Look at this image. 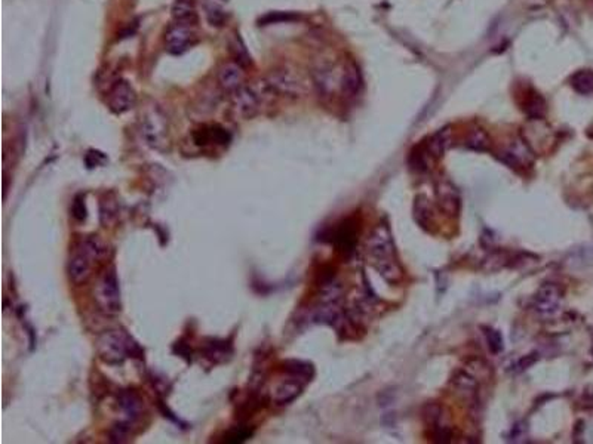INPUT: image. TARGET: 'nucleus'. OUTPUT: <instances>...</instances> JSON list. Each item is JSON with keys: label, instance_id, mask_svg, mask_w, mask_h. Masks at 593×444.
<instances>
[{"label": "nucleus", "instance_id": "nucleus-1", "mask_svg": "<svg viewBox=\"0 0 593 444\" xmlns=\"http://www.w3.org/2000/svg\"><path fill=\"white\" fill-rule=\"evenodd\" d=\"M368 255L372 265L390 283H397L402 277L390 231L386 226H377L368 237Z\"/></svg>", "mask_w": 593, "mask_h": 444}, {"label": "nucleus", "instance_id": "nucleus-2", "mask_svg": "<svg viewBox=\"0 0 593 444\" xmlns=\"http://www.w3.org/2000/svg\"><path fill=\"white\" fill-rule=\"evenodd\" d=\"M97 349L103 361L109 364H122L130 357H141L140 345L122 329L105 330L97 341Z\"/></svg>", "mask_w": 593, "mask_h": 444}, {"label": "nucleus", "instance_id": "nucleus-3", "mask_svg": "<svg viewBox=\"0 0 593 444\" xmlns=\"http://www.w3.org/2000/svg\"><path fill=\"white\" fill-rule=\"evenodd\" d=\"M119 407L122 418L110 431V440L113 443L127 441L131 428L141 419L142 401L134 391H122L119 396Z\"/></svg>", "mask_w": 593, "mask_h": 444}, {"label": "nucleus", "instance_id": "nucleus-4", "mask_svg": "<svg viewBox=\"0 0 593 444\" xmlns=\"http://www.w3.org/2000/svg\"><path fill=\"white\" fill-rule=\"evenodd\" d=\"M94 298L101 311L109 316H116L122 310L120 286L116 274V268L110 267L104 271L95 286Z\"/></svg>", "mask_w": 593, "mask_h": 444}, {"label": "nucleus", "instance_id": "nucleus-5", "mask_svg": "<svg viewBox=\"0 0 593 444\" xmlns=\"http://www.w3.org/2000/svg\"><path fill=\"white\" fill-rule=\"evenodd\" d=\"M168 129V119L157 105L149 107L141 116V135L156 150H164L167 145Z\"/></svg>", "mask_w": 593, "mask_h": 444}, {"label": "nucleus", "instance_id": "nucleus-6", "mask_svg": "<svg viewBox=\"0 0 593 444\" xmlns=\"http://www.w3.org/2000/svg\"><path fill=\"white\" fill-rule=\"evenodd\" d=\"M266 86L275 92V94L290 98H298L305 90L304 82L298 74L283 67L268 71L266 78Z\"/></svg>", "mask_w": 593, "mask_h": 444}, {"label": "nucleus", "instance_id": "nucleus-7", "mask_svg": "<svg viewBox=\"0 0 593 444\" xmlns=\"http://www.w3.org/2000/svg\"><path fill=\"white\" fill-rule=\"evenodd\" d=\"M230 101L235 115L242 119H253L261 108L260 92L249 85H243L241 89L233 92Z\"/></svg>", "mask_w": 593, "mask_h": 444}, {"label": "nucleus", "instance_id": "nucleus-8", "mask_svg": "<svg viewBox=\"0 0 593 444\" xmlns=\"http://www.w3.org/2000/svg\"><path fill=\"white\" fill-rule=\"evenodd\" d=\"M105 101L115 115L128 113L137 104V92L130 82L119 80L109 90Z\"/></svg>", "mask_w": 593, "mask_h": 444}, {"label": "nucleus", "instance_id": "nucleus-9", "mask_svg": "<svg viewBox=\"0 0 593 444\" xmlns=\"http://www.w3.org/2000/svg\"><path fill=\"white\" fill-rule=\"evenodd\" d=\"M196 42V31L193 24L174 23L165 33V46L169 53H183Z\"/></svg>", "mask_w": 593, "mask_h": 444}, {"label": "nucleus", "instance_id": "nucleus-10", "mask_svg": "<svg viewBox=\"0 0 593 444\" xmlns=\"http://www.w3.org/2000/svg\"><path fill=\"white\" fill-rule=\"evenodd\" d=\"M245 79H246L245 67L236 61L224 63L219 68V73H217V83L220 89L223 92H227V94L230 95L233 94V92L241 89L243 85H246Z\"/></svg>", "mask_w": 593, "mask_h": 444}, {"label": "nucleus", "instance_id": "nucleus-11", "mask_svg": "<svg viewBox=\"0 0 593 444\" xmlns=\"http://www.w3.org/2000/svg\"><path fill=\"white\" fill-rule=\"evenodd\" d=\"M94 264L95 263L93 261V259L78 248L76 252L73 253V256L70 258L68 267H67L70 280L73 282L75 285L86 283L89 279H91Z\"/></svg>", "mask_w": 593, "mask_h": 444}, {"label": "nucleus", "instance_id": "nucleus-12", "mask_svg": "<svg viewBox=\"0 0 593 444\" xmlns=\"http://www.w3.org/2000/svg\"><path fill=\"white\" fill-rule=\"evenodd\" d=\"M79 249L91 258L95 264L103 263L104 259L109 258V253H110L109 243H107L105 240H103L100 236H88L82 238Z\"/></svg>", "mask_w": 593, "mask_h": 444}, {"label": "nucleus", "instance_id": "nucleus-13", "mask_svg": "<svg viewBox=\"0 0 593 444\" xmlns=\"http://www.w3.org/2000/svg\"><path fill=\"white\" fill-rule=\"evenodd\" d=\"M362 73L357 64L353 61L346 64L343 76H341V89H343L345 94L349 97H356L362 89Z\"/></svg>", "mask_w": 593, "mask_h": 444}, {"label": "nucleus", "instance_id": "nucleus-14", "mask_svg": "<svg viewBox=\"0 0 593 444\" xmlns=\"http://www.w3.org/2000/svg\"><path fill=\"white\" fill-rule=\"evenodd\" d=\"M561 290L555 285H545L535 298V307L542 312H553L561 302Z\"/></svg>", "mask_w": 593, "mask_h": 444}, {"label": "nucleus", "instance_id": "nucleus-15", "mask_svg": "<svg viewBox=\"0 0 593 444\" xmlns=\"http://www.w3.org/2000/svg\"><path fill=\"white\" fill-rule=\"evenodd\" d=\"M303 391V385L300 381H283L280 382L273 394V401L276 404H288L294 401Z\"/></svg>", "mask_w": 593, "mask_h": 444}, {"label": "nucleus", "instance_id": "nucleus-16", "mask_svg": "<svg viewBox=\"0 0 593 444\" xmlns=\"http://www.w3.org/2000/svg\"><path fill=\"white\" fill-rule=\"evenodd\" d=\"M171 12L175 23L193 24L196 21L194 0H175Z\"/></svg>", "mask_w": 593, "mask_h": 444}, {"label": "nucleus", "instance_id": "nucleus-17", "mask_svg": "<svg viewBox=\"0 0 593 444\" xmlns=\"http://www.w3.org/2000/svg\"><path fill=\"white\" fill-rule=\"evenodd\" d=\"M509 159L510 164H527L532 160V153L530 152L528 145L524 141H513L505 153V160Z\"/></svg>", "mask_w": 593, "mask_h": 444}, {"label": "nucleus", "instance_id": "nucleus-18", "mask_svg": "<svg viewBox=\"0 0 593 444\" xmlns=\"http://www.w3.org/2000/svg\"><path fill=\"white\" fill-rule=\"evenodd\" d=\"M356 242V231L352 227V224L349 221H346L345 224H341L334 234V245L338 246L340 250H345V252H352L353 246Z\"/></svg>", "mask_w": 593, "mask_h": 444}, {"label": "nucleus", "instance_id": "nucleus-19", "mask_svg": "<svg viewBox=\"0 0 593 444\" xmlns=\"http://www.w3.org/2000/svg\"><path fill=\"white\" fill-rule=\"evenodd\" d=\"M572 89L579 92L580 95L593 94V71L592 70H579L571 76Z\"/></svg>", "mask_w": 593, "mask_h": 444}, {"label": "nucleus", "instance_id": "nucleus-20", "mask_svg": "<svg viewBox=\"0 0 593 444\" xmlns=\"http://www.w3.org/2000/svg\"><path fill=\"white\" fill-rule=\"evenodd\" d=\"M230 51H231L233 58H235V61L239 63L241 65L246 67L251 64V55L248 53V49L239 36L233 37V41L230 42Z\"/></svg>", "mask_w": 593, "mask_h": 444}, {"label": "nucleus", "instance_id": "nucleus-21", "mask_svg": "<svg viewBox=\"0 0 593 444\" xmlns=\"http://www.w3.org/2000/svg\"><path fill=\"white\" fill-rule=\"evenodd\" d=\"M524 108L531 119H540L546 111V104L540 95L532 94V97L527 100Z\"/></svg>", "mask_w": 593, "mask_h": 444}, {"label": "nucleus", "instance_id": "nucleus-22", "mask_svg": "<svg viewBox=\"0 0 593 444\" xmlns=\"http://www.w3.org/2000/svg\"><path fill=\"white\" fill-rule=\"evenodd\" d=\"M467 147H471V148H473V150H478V152H485V150H488L490 139L483 131H481V129H476V131H473L469 135V138H467Z\"/></svg>", "mask_w": 593, "mask_h": 444}, {"label": "nucleus", "instance_id": "nucleus-23", "mask_svg": "<svg viewBox=\"0 0 593 444\" xmlns=\"http://www.w3.org/2000/svg\"><path fill=\"white\" fill-rule=\"evenodd\" d=\"M448 137H449V132L446 131V129H444V131H439L434 138H432V141H430V144H429V150L432 152L435 156H441L444 152H445V148H446V144H448Z\"/></svg>", "mask_w": 593, "mask_h": 444}, {"label": "nucleus", "instance_id": "nucleus-24", "mask_svg": "<svg viewBox=\"0 0 593 444\" xmlns=\"http://www.w3.org/2000/svg\"><path fill=\"white\" fill-rule=\"evenodd\" d=\"M253 437V430H249L246 427H235L229 430V433L224 435V443H242L246 441L248 438Z\"/></svg>", "mask_w": 593, "mask_h": 444}, {"label": "nucleus", "instance_id": "nucleus-25", "mask_svg": "<svg viewBox=\"0 0 593 444\" xmlns=\"http://www.w3.org/2000/svg\"><path fill=\"white\" fill-rule=\"evenodd\" d=\"M71 212H73V216L78 221H85L86 219V205H85V199L82 194H79L75 201H73V208H71Z\"/></svg>", "mask_w": 593, "mask_h": 444}, {"label": "nucleus", "instance_id": "nucleus-26", "mask_svg": "<svg viewBox=\"0 0 593 444\" xmlns=\"http://www.w3.org/2000/svg\"><path fill=\"white\" fill-rule=\"evenodd\" d=\"M488 342H491V348L493 351H500L503 348V339L500 337V333L495 330H490L488 333Z\"/></svg>", "mask_w": 593, "mask_h": 444}, {"label": "nucleus", "instance_id": "nucleus-27", "mask_svg": "<svg viewBox=\"0 0 593 444\" xmlns=\"http://www.w3.org/2000/svg\"><path fill=\"white\" fill-rule=\"evenodd\" d=\"M587 135H589L590 138H593V125H592V126H590V127L587 129Z\"/></svg>", "mask_w": 593, "mask_h": 444}]
</instances>
